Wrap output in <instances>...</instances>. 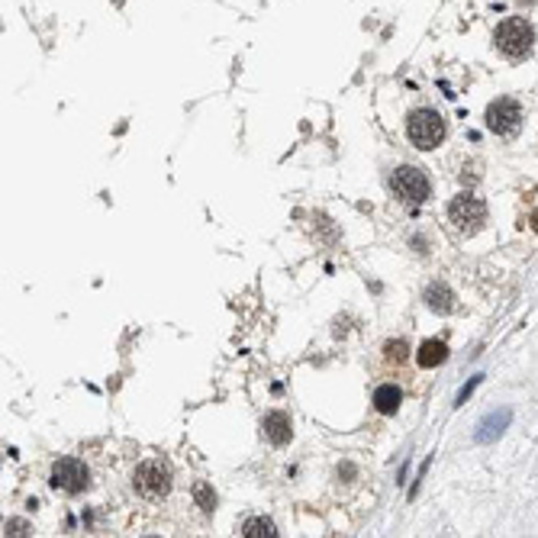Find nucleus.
Returning a JSON list of instances; mask_svg holds the SVG:
<instances>
[{
	"mask_svg": "<svg viewBox=\"0 0 538 538\" xmlns=\"http://www.w3.org/2000/svg\"><path fill=\"white\" fill-rule=\"evenodd\" d=\"M390 187H393V194L400 197V204H406V206H419L432 197V181H429V174L422 168H413V165L397 168L393 177H390Z\"/></svg>",
	"mask_w": 538,
	"mask_h": 538,
	"instance_id": "obj_4",
	"label": "nucleus"
},
{
	"mask_svg": "<svg viewBox=\"0 0 538 538\" xmlns=\"http://www.w3.org/2000/svg\"><path fill=\"white\" fill-rule=\"evenodd\" d=\"M522 7H532V3H538V0H519Z\"/></svg>",
	"mask_w": 538,
	"mask_h": 538,
	"instance_id": "obj_19",
	"label": "nucleus"
},
{
	"mask_svg": "<svg viewBox=\"0 0 538 538\" xmlns=\"http://www.w3.org/2000/svg\"><path fill=\"white\" fill-rule=\"evenodd\" d=\"M261 432H264V438H268L271 445H287L290 438H294V422H290L287 413H280V409H274V413H268V416L261 419Z\"/></svg>",
	"mask_w": 538,
	"mask_h": 538,
	"instance_id": "obj_9",
	"label": "nucleus"
},
{
	"mask_svg": "<svg viewBox=\"0 0 538 538\" xmlns=\"http://www.w3.org/2000/svg\"><path fill=\"white\" fill-rule=\"evenodd\" d=\"M406 136L416 149H436L438 142L445 139V120H442V113L432 110V107L413 110L406 120Z\"/></svg>",
	"mask_w": 538,
	"mask_h": 538,
	"instance_id": "obj_3",
	"label": "nucleus"
},
{
	"mask_svg": "<svg viewBox=\"0 0 538 538\" xmlns=\"http://www.w3.org/2000/svg\"><path fill=\"white\" fill-rule=\"evenodd\" d=\"M529 223H532V229H535V232H538V206H535V213H532V216H529Z\"/></svg>",
	"mask_w": 538,
	"mask_h": 538,
	"instance_id": "obj_18",
	"label": "nucleus"
},
{
	"mask_svg": "<svg viewBox=\"0 0 538 538\" xmlns=\"http://www.w3.org/2000/svg\"><path fill=\"white\" fill-rule=\"evenodd\" d=\"M194 496H197V503H200V506H204L206 512H210V510H213V506H216V496H213V493H210V487H206V483H197Z\"/></svg>",
	"mask_w": 538,
	"mask_h": 538,
	"instance_id": "obj_15",
	"label": "nucleus"
},
{
	"mask_svg": "<svg viewBox=\"0 0 538 538\" xmlns=\"http://www.w3.org/2000/svg\"><path fill=\"white\" fill-rule=\"evenodd\" d=\"M493 42L506 58H526L535 48V26L526 17H510L496 26Z\"/></svg>",
	"mask_w": 538,
	"mask_h": 538,
	"instance_id": "obj_2",
	"label": "nucleus"
},
{
	"mask_svg": "<svg viewBox=\"0 0 538 538\" xmlns=\"http://www.w3.org/2000/svg\"><path fill=\"white\" fill-rule=\"evenodd\" d=\"M242 535L245 538H274L278 535V526L271 519H264V516H251V519L242 522Z\"/></svg>",
	"mask_w": 538,
	"mask_h": 538,
	"instance_id": "obj_13",
	"label": "nucleus"
},
{
	"mask_svg": "<svg viewBox=\"0 0 538 538\" xmlns=\"http://www.w3.org/2000/svg\"><path fill=\"white\" fill-rule=\"evenodd\" d=\"M400 403H403V393H400V387H393V384H381V387L374 390V409L384 413V416H393L400 409Z\"/></svg>",
	"mask_w": 538,
	"mask_h": 538,
	"instance_id": "obj_11",
	"label": "nucleus"
},
{
	"mask_svg": "<svg viewBox=\"0 0 538 538\" xmlns=\"http://www.w3.org/2000/svg\"><path fill=\"white\" fill-rule=\"evenodd\" d=\"M48 483L55 487V490L68 493V496H78L91 487V471H87V464L81 458H58L52 464V471H48Z\"/></svg>",
	"mask_w": 538,
	"mask_h": 538,
	"instance_id": "obj_5",
	"label": "nucleus"
},
{
	"mask_svg": "<svg viewBox=\"0 0 538 538\" xmlns=\"http://www.w3.org/2000/svg\"><path fill=\"white\" fill-rule=\"evenodd\" d=\"M445 358H448V345L442 339H429V342L419 345V352H416L419 368H438Z\"/></svg>",
	"mask_w": 538,
	"mask_h": 538,
	"instance_id": "obj_10",
	"label": "nucleus"
},
{
	"mask_svg": "<svg viewBox=\"0 0 538 538\" xmlns=\"http://www.w3.org/2000/svg\"><path fill=\"white\" fill-rule=\"evenodd\" d=\"M512 422V409H493V413H487V416L477 422V432H474V442L477 445H490V442H496V438L510 429Z\"/></svg>",
	"mask_w": 538,
	"mask_h": 538,
	"instance_id": "obj_8",
	"label": "nucleus"
},
{
	"mask_svg": "<svg viewBox=\"0 0 538 538\" xmlns=\"http://www.w3.org/2000/svg\"><path fill=\"white\" fill-rule=\"evenodd\" d=\"M426 307L432 310V313H451V310H455V294H451V287H445L442 280L432 284V287L426 290Z\"/></svg>",
	"mask_w": 538,
	"mask_h": 538,
	"instance_id": "obj_12",
	"label": "nucleus"
},
{
	"mask_svg": "<svg viewBox=\"0 0 538 538\" xmlns=\"http://www.w3.org/2000/svg\"><path fill=\"white\" fill-rule=\"evenodd\" d=\"M384 352H387V361H393V364H400L403 358H406V342H387L384 345Z\"/></svg>",
	"mask_w": 538,
	"mask_h": 538,
	"instance_id": "obj_14",
	"label": "nucleus"
},
{
	"mask_svg": "<svg viewBox=\"0 0 538 538\" xmlns=\"http://www.w3.org/2000/svg\"><path fill=\"white\" fill-rule=\"evenodd\" d=\"M522 126V103L516 97H496L487 107V129L496 136H512Z\"/></svg>",
	"mask_w": 538,
	"mask_h": 538,
	"instance_id": "obj_7",
	"label": "nucleus"
},
{
	"mask_svg": "<svg viewBox=\"0 0 538 538\" xmlns=\"http://www.w3.org/2000/svg\"><path fill=\"white\" fill-rule=\"evenodd\" d=\"M174 487V471L165 458H145V461L132 471V490L142 500H165Z\"/></svg>",
	"mask_w": 538,
	"mask_h": 538,
	"instance_id": "obj_1",
	"label": "nucleus"
},
{
	"mask_svg": "<svg viewBox=\"0 0 538 538\" xmlns=\"http://www.w3.org/2000/svg\"><path fill=\"white\" fill-rule=\"evenodd\" d=\"M448 219H451V226H455L458 232L474 235V232H481L483 223H487V204L474 194H458L455 200L448 204Z\"/></svg>",
	"mask_w": 538,
	"mask_h": 538,
	"instance_id": "obj_6",
	"label": "nucleus"
},
{
	"mask_svg": "<svg viewBox=\"0 0 538 538\" xmlns=\"http://www.w3.org/2000/svg\"><path fill=\"white\" fill-rule=\"evenodd\" d=\"M477 384H481V377H471V381L464 384V387H461V393H458V400H455V406H461L464 400L471 397V393H474V387H477Z\"/></svg>",
	"mask_w": 538,
	"mask_h": 538,
	"instance_id": "obj_17",
	"label": "nucleus"
},
{
	"mask_svg": "<svg viewBox=\"0 0 538 538\" xmlns=\"http://www.w3.org/2000/svg\"><path fill=\"white\" fill-rule=\"evenodd\" d=\"M26 532H29V526L19 519H10L7 526H3V535H26Z\"/></svg>",
	"mask_w": 538,
	"mask_h": 538,
	"instance_id": "obj_16",
	"label": "nucleus"
}]
</instances>
